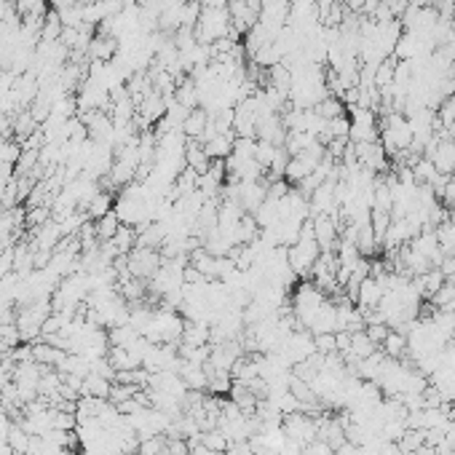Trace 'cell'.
I'll return each mask as SVG.
<instances>
[{
    "label": "cell",
    "instance_id": "8",
    "mask_svg": "<svg viewBox=\"0 0 455 455\" xmlns=\"http://www.w3.org/2000/svg\"><path fill=\"white\" fill-rule=\"evenodd\" d=\"M313 113L324 120H332V118H337V116H346L348 107L343 105V99H337V96H324L321 102L313 105Z\"/></svg>",
    "mask_w": 455,
    "mask_h": 455
},
{
    "label": "cell",
    "instance_id": "2",
    "mask_svg": "<svg viewBox=\"0 0 455 455\" xmlns=\"http://www.w3.org/2000/svg\"><path fill=\"white\" fill-rule=\"evenodd\" d=\"M120 43L118 38H110V35H94L92 43H89V49H86V54L92 56V62H107V59H113L116 54H118Z\"/></svg>",
    "mask_w": 455,
    "mask_h": 455
},
{
    "label": "cell",
    "instance_id": "11",
    "mask_svg": "<svg viewBox=\"0 0 455 455\" xmlns=\"http://www.w3.org/2000/svg\"><path fill=\"white\" fill-rule=\"evenodd\" d=\"M391 223H394V217H391V212H388V209H370V225H373V233H375L378 247H380V244H383V239H386Z\"/></svg>",
    "mask_w": 455,
    "mask_h": 455
},
{
    "label": "cell",
    "instance_id": "12",
    "mask_svg": "<svg viewBox=\"0 0 455 455\" xmlns=\"http://www.w3.org/2000/svg\"><path fill=\"white\" fill-rule=\"evenodd\" d=\"M94 225H96V239L99 241H110L116 233H118V228L123 225L120 223V217L116 212H107L105 217H99V220H94Z\"/></svg>",
    "mask_w": 455,
    "mask_h": 455
},
{
    "label": "cell",
    "instance_id": "21",
    "mask_svg": "<svg viewBox=\"0 0 455 455\" xmlns=\"http://www.w3.org/2000/svg\"><path fill=\"white\" fill-rule=\"evenodd\" d=\"M442 201H444L447 206H453V209H455V172L450 174V182H447V187H444V196H442Z\"/></svg>",
    "mask_w": 455,
    "mask_h": 455
},
{
    "label": "cell",
    "instance_id": "4",
    "mask_svg": "<svg viewBox=\"0 0 455 455\" xmlns=\"http://www.w3.org/2000/svg\"><path fill=\"white\" fill-rule=\"evenodd\" d=\"M209 163H212V158L206 156L204 142H199V139H187L185 137V166L196 169L199 174H206L209 172Z\"/></svg>",
    "mask_w": 455,
    "mask_h": 455
},
{
    "label": "cell",
    "instance_id": "20",
    "mask_svg": "<svg viewBox=\"0 0 455 455\" xmlns=\"http://www.w3.org/2000/svg\"><path fill=\"white\" fill-rule=\"evenodd\" d=\"M364 332H367V337L373 340L375 346H380V343L386 340V335L391 332V327H388L386 321H380V324H367V327H364Z\"/></svg>",
    "mask_w": 455,
    "mask_h": 455
},
{
    "label": "cell",
    "instance_id": "7",
    "mask_svg": "<svg viewBox=\"0 0 455 455\" xmlns=\"http://www.w3.org/2000/svg\"><path fill=\"white\" fill-rule=\"evenodd\" d=\"M233 142H236V132L230 134H217L214 139L204 142V150L209 158H228L233 153Z\"/></svg>",
    "mask_w": 455,
    "mask_h": 455
},
{
    "label": "cell",
    "instance_id": "18",
    "mask_svg": "<svg viewBox=\"0 0 455 455\" xmlns=\"http://www.w3.org/2000/svg\"><path fill=\"white\" fill-rule=\"evenodd\" d=\"M8 447H11L13 453H27V442H30V434H27L22 426H11L8 431Z\"/></svg>",
    "mask_w": 455,
    "mask_h": 455
},
{
    "label": "cell",
    "instance_id": "16",
    "mask_svg": "<svg viewBox=\"0 0 455 455\" xmlns=\"http://www.w3.org/2000/svg\"><path fill=\"white\" fill-rule=\"evenodd\" d=\"M453 300H455V284H453V281H444V284H442V289L434 294V297H431L428 303H431L434 308H442V311H447V308L453 306Z\"/></svg>",
    "mask_w": 455,
    "mask_h": 455
},
{
    "label": "cell",
    "instance_id": "6",
    "mask_svg": "<svg viewBox=\"0 0 455 455\" xmlns=\"http://www.w3.org/2000/svg\"><path fill=\"white\" fill-rule=\"evenodd\" d=\"M380 351L386 359H404L407 356V335L399 330H391L386 335V340L380 343Z\"/></svg>",
    "mask_w": 455,
    "mask_h": 455
},
{
    "label": "cell",
    "instance_id": "1",
    "mask_svg": "<svg viewBox=\"0 0 455 455\" xmlns=\"http://www.w3.org/2000/svg\"><path fill=\"white\" fill-rule=\"evenodd\" d=\"M383 294H386V292L380 289L378 279L367 276V279L359 284V294H356V308H359V311H375V308L380 306Z\"/></svg>",
    "mask_w": 455,
    "mask_h": 455
},
{
    "label": "cell",
    "instance_id": "23",
    "mask_svg": "<svg viewBox=\"0 0 455 455\" xmlns=\"http://www.w3.org/2000/svg\"><path fill=\"white\" fill-rule=\"evenodd\" d=\"M434 0H410V8H428Z\"/></svg>",
    "mask_w": 455,
    "mask_h": 455
},
{
    "label": "cell",
    "instance_id": "13",
    "mask_svg": "<svg viewBox=\"0 0 455 455\" xmlns=\"http://www.w3.org/2000/svg\"><path fill=\"white\" fill-rule=\"evenodd\" d=\"M62 19H59V13L56 11H49L43 16V30H40V40H49V43H56V40L62 38Z\"/></svg>",
    "mask_w": 455,
    "mask_h": 455
},
{
    "label": "cell",
    "instance_id": "19",
    "mask_svg": "<svg viewBox=\"0 0 455 455\" xmlns=\"http://www.w3.org/2000/svg\"><path fill=\"white\" fill-rule=\"evenodd\" d=\"M313 346L319 354H335L337 348H335V332H321V335H313Z\"/></svg>",
    "mask_w": 455,
    "mask_h": 455
},
{
    "label": "cell",
    "instance_id": "5",
    "mask_svg": "<svg viewBox=\"0 0 455 455\" xmlns=\"http://www.w3.org/2000/svg\"><path fill=\"white\" fill-rule=\"evenodd\" d=\"M110 388L113 380H107L102 375L89 373L83 378V388H80V397H92V399H110Z\"/></svg>",
    "mask_w": 455,
    "mask_h": 455
},
{
    "label": "cell",
    "instance_id": "15",
    "mask_svg": "<svg viewBox=\"0 0 455 455\" xmlns=\"http://www.w3.org/2000/svg\"><path fill=\"white\" fill-rule=\"evenodd\" d=\"M273 156H276V145H270L266 139H257V147H254V161H257V166L266 172L270 169V163H273Z\"/></svg>",
    "mask_w": 455,
    "mask_h": 455
},
{
    "label": "cell",
    "instance_id": "17",
    "mask_svg": "<svg viewBox=\"0 0 455 455\" xmlns=\"http://www.w3.org/2000/svg\"><path fill=\"white\" fill-rule=\"evenodd\" d=\"M49 217H51V209L43 204V206H27L25 212V223L27 228H40L49 223Z\"/></svg>",
    "mask_w": 455,
    "mask_h": 455
},
{
    "label": "cell",
    "instance_id": "14",
    "mask_svg": "<svg viewBox=\"0 0 455 455\" xmlns=\"http://www.w3.org/2000/svg\"><path fill=\"white\" fill-rule=\"evenodd\" d=\"M110 204H113V199H110L107 193H99V190H96V193H94V199L86 204V209H83V212H86L89 220H99V217H105L107 212H113V209H110Z\"/></svg>",
    "mask_w": 455,
    "mask_h": 455
},
{
    "label": "cell",
    "instance_id": "3",
    "mask_svg": "<svg viewBox=\"0 0 455 455\" xmlns=\"http://www.w3.org/2000/svg\"><path fill=\"white\" fill-rule=\"evenodd\" d=\"M209 120H212V116H209L206 107H193L187 113L185 123H182V134H185L187 139H201L204 132H206V126H209Z\"/></svg>",
    "mask_w": 455,
    "mask_h": 455
},
{
    "label": "cell",
    "instance_id": "22",
    "mask_svg": "<svg viewBox=\"0 0 455 455\" xmlns=\"http://www.w3.org/2000/svg\"><path fill=\"white\" fill-rule=\"evenodd\" d=\"M348 11H356L361 13V8H364V0H346Z\"/></svg>",
    "mask_w": 455,
    "mask_h": 455
},
{
    "label": "cell",
    "instance_id": "10",
    "mask_svg": "<svg viewBox=\"0 0 455 455\" xmlns=\"http://www.w3.org/2000/svg\"><path fill=\"white\" fill-rule=\"evenodd\" d=\"M199 444H204V447L212 450V453L225 455V450L230 447V440H228L220 428H209V431H201L199 434Z\"/></svg>",
    "mask_w": 455,
    "mask_h": 455
},
{
    "label": "cell",
    "instance_id": "9",
    "mask_svg": "<svg viewBox=\"0 0 455 455\" xmlns=\"http://www.w3.org/2000/svg\"><path fill=\"white\" fill-rule=\"evenodd\" d=\"M426 444V428H407L404 434H401V440L397 442V447H399L401 455H413L418 447H423Z\"/></svg>",
    "mask_w": 455,
    "mask_h": 455
}]
</instances>
